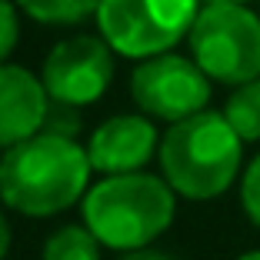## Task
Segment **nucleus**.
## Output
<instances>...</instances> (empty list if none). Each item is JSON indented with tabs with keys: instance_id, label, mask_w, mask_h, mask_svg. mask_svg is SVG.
Wrapping results in <instances>:
<instances>
[{
	"instance_id": "1",
	"label": "nucleus",
	"mask_w": 260,
	"mask_h": 260,
	"mask_svg": "<svg viewBox=\"0 0 260 260\" xmlns=\"http://www.w3.org/2000/svg\"><path fill=\"white\" fill-rule=\"evenodd\" d=\"M90 157L77 140L37 134L0 157V197L27 217H54L84 197Z\"/></svg>"
},
{
	"instance_id": "2",
	"label": "nucleus",
	"mask_w": 260,
	"mask_h": 260,
	"mask_svg": "<svg viewBox=\"0 0 260 260\" xmlns=\"http://www.w3.org/2000/svg\"><path fill=\"white\" fill-rule=\"evenodd\" d=\"M237 130L223 114H200L177 120L160 140V167L167 184L190 200H210L223 193L240 170Z\"/></svg>"
},
{
	"instance_id": "3",
	"label": "nucleus",
	"mask_w": 260,
	"mask_h": 260,
	"mask_svg": "<svg viewBox=\"0 0 260 260\" xmlns=\"http://www.w3.org/2000/svg\"><path fill=\"white\" fill-rule=\"evenodd\" d=\"M84 220L100 244L144 250L174 220V187L150 174H114L84 197Z\"/></svg>"
},
{
	"instance_id": "4",
	"label": "nucleus",
	"mask_w": 260,
	"mask_h": 260,
	"mask_svg": "<svg viewBox=\"0 0 260 260\" xmlns=\"http://www.w3.org/2000/svg\"><path fill=\"white\" fill-rule=\"evenodd\" d=\"M197 67L220 84H250L260 77V17L244 4H207L190 27Z\"/></svg>"
},
{
	"instance_id": "5",
	"label": "nucleus",
	"mask_w": 260,
	"mask_h": 260,
	"mask_svg": "<svg viewBox=\"0 0 260 260\" xmlns=\"http://www.w3.org/2000/svg\"><path fill=\"white\" fill-rule=\"evenodd\" d=\"M197 14V0H100L97 23L117 54L147 60L190 34Z\"/></svg>"
},
{
	"instance_id": "6",
	"label": "nucleus",
	"mask_w": 260,
	"mask_h": 260,
	"mask_svg": "<svg viewBox=\"0 0 260 260\" xmlns=\"http://www.w3.org/2000/svg\"><path fill=\"white\" fill-rule=\"evenodd\" d=\"M130 93L137 107L160 120H187L200 114L210 100V80L197 67V60L177 54H157L147 57L134 77H130Z\"/></svg>"
},
{
	"instance_id": "7",
	"label": "nucleus",
	"mask_w": 260,
	"mask_h": 260,
	"mask_svg": "<svg viewBox=\"0 0 260 260\" xmlns=\"http://www.w3.org/2000/svg\"><path fill=\"white\" fill-rule=\"evenodd\" d=\"M114 47L104 37H70L50 50L44 63V87L50 100L84 107L104 97L114 77Z\"/></svg>"
},
{
	"instance_id": "8",
	"label": "nucleus",
	"mask_w": 260,
	"mask_h": 260,
	"mask_svg": "<svg viewBox=\"0 0 260 260\" xmlns=\"http://www.w3.org/2000/svg\"><path fill=\"white\" fill-rule=\"evenodd\" d=\"M153 147H157V130L147 117H110L107 123H100L93 130L90 144H87V157L90 167L100 174H137L147 160H150Z\"/></svg>"
},
{
	"instance_id": "9",
	"label": "nucleus",
	"mask_w": 260,
	"mask_h": 260,
	"mask_svg": "<svg viewBox=\"0 0 260 260\" xmlns=\"http://www.w3.org/2000/svg\"><path fill=\"white\" fill-rule=\"evenodd\" d=\"M47 107H50V97H47L44 80H37L23 67L0 63V150H10L23 140L37 137Z\"/></svg>"
},
{
	"instance_id": "10",
	"label": "nucleus",
	"mask_w": 260,
	"mask_h": 260,
	"mask_svg": "<svg viewBox=\"0 0 260 260\" xmlns=\"http://www.w3.org/2000/svg\"><path fill=\"white\" fill-rule=\"evenodd\" d=\"M223 117L240 140H260V77L250 84H240L237 90L230 93Z\"/></svg>"
},
{
	"instance_id": "11",
	"label": "nucleus",
	"mask_w": 260,
	"mask_h": 260,
	"mask_svg": "<svg viewBox=\"0 0 260 260\" xmlns=\"http://www.w3.org/2000/svg\"><path fill=\"white\" fill-rule=\"evenodd\" d=\"M44 260H100V240L90 227H60L44 244Z\"/></svg>"
},
{
	"instance_id": "12",
	"label": "nucleus",
	"mask_w": 260,
	"mask_h": 260,
	"mask_svg": "<svg viewBox=\"0 0 260 260\" xmlns=\"http://www.w3.org/2000/svg\"><path fill=\"white\" fill-rule=\"evenodd\" d=\"M40 23H77L87 14H97L100 0H17Z\"/></svg>"
},
{
	"instance_id": "13",
	"label": "nucleus",
	"mask_w": 260,
	"mask_h": 260,
	"mask_svg": "<svg viewBox=\"0 0 260 260\" xmlns=\"http://www.w3.org/2000/svg\"><path fill=\"white\" fill-rule=\"evenodd\" d=\"M77 130H80V107H74V104H60V100H50L40 134H54V137H70V140H74Z\"/></svg>"
},
{
	"instance_id": "14",
	"label": "nucleus",
	"mask_w": 260,
	"mask_h": 260,
	"mask_svg": "<svg viewBox=\"0 0 260 260\" xmlns=\"http://www.w3.org/2000/svg\"><path fill=\"white\" fill-rule=\"evenodd\" d=\"M240 200H244V210L253 223L260 227V157L247 167L244 184H240Z\"/></svg>"
},
{
	"instance_id": "15",
	"label": "nucleus",
	"mask_w": 260,
	"mask_h": 260,
	"mask_svg": "<svg viewBox=\"0 0 260 260\" xmlns=\"http://www.w3.org/2000/svg\"><path fill=\"white\" fill-rule=\"evenodd\" d=\"M17 37H20V27H17V14L7 0H0V63L10 57V50L17 47Z\"/></svg>"
},
{
	"instance_id": "16",
	"label": "nucleus",
	"mask_w": 260,
	"mask_h": 260,
	"mask_svg": "<svg viewBox=\"0 0 260 260\" xmlns=\"http://www.w3.org/2000/svg\"><path fill=\"white\" fill-rule=\"evenodd\" d=\"M7 250H10V223H7V217L0 214V260L7 257Z\"/></svg>"
},
{
	"instance_id": "17",
	"label": "nucleus",
	"mask_w": 260,
	"mask_h": 260,
	"mask_svg": "<svg viewBox=\"0 0 260 260\" xmlns=\"http://www.w3.org/2000/svg\"><path fill=\"white\" fill-rule=\"evenodd\" d=\"M123 260H174V257H167V253H157V250H134V253H127Z\"/></svg>"
},
{
	"instance_id": "18",
	"label": "nucleus",
	"mask_w": 260,
	"mask_h": 260,
	"mask_svg": "<svg viewBox=\"0 0 260 260\" xmlns=\"http://www.w3.org/2000/svg\"><path fill=\"white\" fill-rule=\"evenodd\" d=\"M207 4H250V0H207Z\"/></svg>"
},
{
	"instance_id": "19",
	"label": "nucleus",
	"mask_w": 260,
	"mask_h": 260,
	"mask_svg": "<svg viewBox=\"0 0 260 260\" xmlns=\"http://www.w3.org/2000/svg\"><path fill=\"white\" fill-rule=\"evenodd\" d=\"M240 260H260V250H253V253H244Z\"/></svg>"
}]
</instances>
